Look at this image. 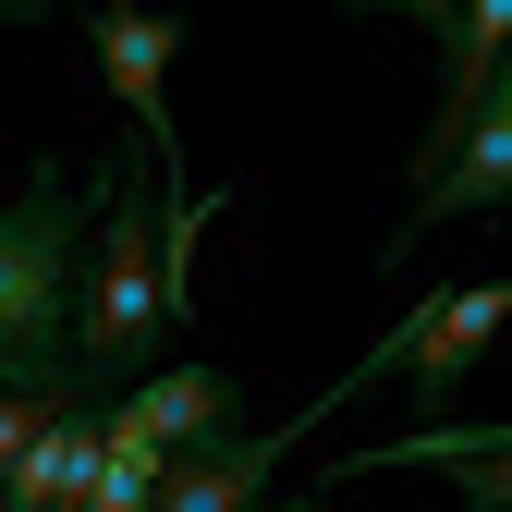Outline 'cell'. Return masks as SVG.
I'll return each mask as SVG.
<instances>
[{"label":"cell","mask_w":512,"mask_h":512,"mask_svg":"<svg viewBox=\"0 0 512 512\" xmlns=\"http://www.w3.org/2000/svg\"><path fill=\"white\" fill-rule=\"evenodd\" d=\"M98 196H110V171L86 183L74 159H37L0 196V391H86L74 378V256H86Z\"/></svg>","instance_id":"cell-1"},{"label":"cell","mask_w":512,"mask_h":512,"mask_svg":"<svg viewBox=\"0 0 512 512\" xmlns=\"http://www.w3.org/2000/svg\"><path fill=\"white\" fill-rule=\"evenodd\" d=\"M159 159L110 171V196L86 220V256H74V378L86 391H122L135 354H159L171 305H159Z\"/></svg>","instance_id":"cell-2"},{"label":"cell","mask_w":512,"mask_h":512,"mask_svg":"<svg viewBox=\"0 0 512 512\" xmlns=\"http://www.w3.org/2000/svg\"><path fill=\"white\" fill-rule=\"evenodd\" d=\"M500 317H512V281H500V269H488V281H452L439 305H415L391 342H366V366L330 378V403H305V415H293V439H305L317 415H342V403H366V391H391V378H403L415 403H452V391H464V366L500 342Z\"/></svg>","instance_id":"cell-3"},{"label":"cell","mask_w":512,"mask_h":512,"mask_svg":"<svg viewBox=\"0 0 512 512\" xmlns=\"http://www.w3.org/2000/svg\"><path fill=\"white\" fill-rule=\"evenodd\" d=\"M86 415H98V464H135V476H159L183 439H208V427H244L220 366H171V378H135V391H98Z\"/></svg>","instance_id":"cell-4"},{"label":"cell","mask_w":512,"mask_h":512,"mask_svg":"<svg viewBox=\"0 0 512 512\" xmlns=\"http://www.w3.org/2000/svg\"><path fill=\"white\" fill-rule=\"evenodd\" d=\"M86 49H98V86H110L122 110H135L147 159L183 183V135H171V61H183V13H147V0H98Z\"/></svg>","instance_id":"cell-5"},{"label":"cell","mask_w":512,"mask_h":512,"mask_svg":"<svg viewBox=\"0 0 512 512\" xmlns=\"http://www.w3.org/2000/svg\"><path fill=\"white\" fill-rule=\"evenodd\" d=\"M512 208V74L464 110V135H452V159H439L427 183H415V208H403V232H391V256H415L439 220H500Z\"/></svg>","instance_id":"cell-6"},{"label":"cell","mask_w":512,"mask_h":512,"mask_svg":"<svg viewBox=\"0 0 512 512\" xmlns=\"http://www.w3.org/2000/svg\"><path fill=\"white\" fill-rule=\"evenodd\" d=\"M293 452V427L281 439H256V427H208V439H183V452L159 464L147 512H244V500H269V464Z\"/></svg>","instance_id":"cell-7"},{"label":"cell","mask_w":512,"mask_h":512,"mask_svg":"<svg viewBox=\"0 0 512 512\" xmlns=\"http://www.w3.org/2000/svg\"><path fill=\"white\" fill-rule=\"evenodd\" d=\"M86 476H98V415L86 403H49L37 439L13 452V476H0V512H74Z\"/></svg>","instance_id":"cell-8"},{"label":"cell","mask_w":512,"mask_h":512,"mask_svg":"<svg viewBox=\"0 0 512 512\" xmlns=\"http://www.w3.org/2000/svg\"><path fill=\"white\" fill-rule=\"evenodd\" d=\"M342 464H452V476H464V512H500L512 439H500V427H415V439H378V452H342Z\"/></svg>","instance_id":"cell-9"},{"label":"cell","mask_w":512,"mask_h":512,"mask_svg":"<svg viewBox=\"0 0 512 512\" xmlns=\"http://www.w3.org/2000/svg\"><path fill=\"white\" fill-rule=\"evenodd\" d=\"M49 403H86V391H0V476H13V452L37 439V415Z\"/></svg>","instance_id":"cell-10"},{"label":"cell","mask_w":512,"mask_h":512,"mask_svg":"<svg viewBox=\"0 0 512 512\" xmlns=\"http://www.w3.org/2000/svg\"><path fill=\"white\" fill-rule=\"evenodd\" d=\"M342 13H366V25H378V13H403V25H427V37H439V25H452V0H342Z\"/></svg>","instance_id":"cell-11"},{"label":"cell","mask_w":512,"mask_h":512,"mask_svg":"<svg viewBox=\"0 0 512 512\" xmlns=\"http://www.w3.org/2000/svg\"><path fill=\"white\" fill-rule=\"evenodd\" d=\"M244 512H342V500H244Z\"/></svg>","instance_id":"cell-12"},{"label":"cell","mask_w":512,"mask_h":512,"mask_svg":"<svg viewBox=\"0 0 512 512\" xmlns=\"http://www.w3.org/2000/svg\"><path fill=\"white\" fill-rule=\"evenodd\" d=\"M37 13H49V0H0V25H37Z\"/></svg>","instance_id":"cell-13"}]
</instances>
